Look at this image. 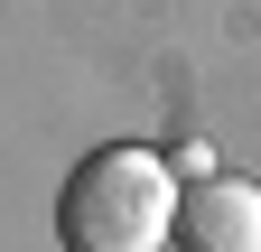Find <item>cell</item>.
<instances>
[{"label":"cell","instance_id":"1","mask_svg":"<svg viewBox=\"0 0 261 252\" xmlns=\"http://www.w3.org/2000/svg\"><path fill=\"white\" fill-rule=\"evenodd\" d=\"M177 159L121 140L93 149V159L56 187V243L65 252H177Z\"/></svg>","mask_w":261,"mask_h":252},{"label":"cell","instance_id":"2","mask_svg":"<svg viewBox=\"0 0 261 252\" xmlns=\"http://www.w3.org/2000/svg\"><path fill=\"white\" fill-rule=\"evenodd\" d=\"M177 252H261V187H252V178H233V168L187 178Z\"/></svg>","mask_w":261,"mask_h":252}]
</instances>
